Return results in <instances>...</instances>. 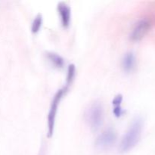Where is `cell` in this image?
Here are the masks:
<instances>
[{
  "instance_id": "1",
  "label": "cell",
  "mask_w": 155,
  "mask_h": 155,
  "mask_svg": "<svg viewBox=\"0 0 155 155\" xmlns=\"http://www.w3.org/2000/svg\"><path fill=\"white\" fill-rule=\"evenodd\" d=\"M142 120L140 117L136 118L133 121L121 140L120 150L122 152H127L136 146L142 134Z\"/></svg>"
},
{
  "instance_id": "2",
  "label": "cell",
  "mask_w": 155,
  "mask_h": 155,
  "mask_svg": "<svg viewBox=\"0 0 155 155\" xmlns=\"http://www.w3.org/2000/svg\"><path fill=\"white\" fill-rule=\"evenodd\" d=\"M86 120L93 130L99 129L103 122V108L100 103H93L86 112Z\"/></svg>"
},
{
  "instance_id": "3",
  "label": "cell",
  "mask_w": 155,
  "mask_h": 155,
  "mask_svg": "<svg viewBox=\"0 0 155 155\" xmlns=\"http://www.w3.org/2000/svg\"><path fill=\"white\" fill-rule=\"evenodd\" d=\"M67 89L65 88L61 89L58 90L53 98L52 101H51V107H50L49 112L48 115V136L51 137L54 133V123H55L56 114H57L58 107L59 104H60L61 100L63 98V95L64 92H66Z\"/></svg>"
},
{
  "instance_id": "4",
  "label": "cell",
  "mask_w": 155,
  "mask_h": 155,
  "mask_svg": "<svg viewBox=\"0 0 155 155\" xmlns=\"http://www.w3.org/2000/svg\"><path fill=\"white\" fill-rule=\"evenodd\" d=\"M150 21L146 18L141 19L138 21L133 29L130 34V39L133 41H139L144 37L150 28Z\"/></svg>"
},
{
  "instance_id": "5",
  "label": "cell",
  "mask_w": 155,
  "mask_h": 155,
  "mask_svg": "<svg viewBox=\"0 0 155 155\" xmlns=\"http://www.w3.org/2000/svg\"><path fill=\"white\" fill-rule=\"evenodd\" d=\"M116 140V134L112 130L103 132L95 141V146L99 149H106L111 146Z\"/></svg>"
},
{
  "instance_id": "6",
  "label": "cell",
  "mask_w": 155,
  "mask_h": 155,
  "mask_svg": "<svg viewBox=\"0 0 155 155\" xmlns=\"http://www.w3.org/2000/svg\"><path fill=\"white\" fill-rule=\"evenodd\" d=\"M58 11L60 14L62 25L64 27H68L70 25L71 18V10L68 5L64 2H60L58 5Z\"/></svg>"
},
{
  "instance_id": "7",
  "label": "cell",
  "mask_w": 155,
  "mask_h": 155,
  "mask_svg": "<svg viewBox=\"0 0 155 155\" xmlns=\"http://www.w3.org/2000/svg\"><path fill=\"white\" fill-rule=\"evenodd\" d=\"M136 64V58L133 52H127L123 58V67L127 71H130L133 69Z\"/></svg>"
},
{
  "instance_id": "8",
  "label": "cell",
  "mask_w": 155,
  "mask_h": 155,
  "mask_svg": "<svg viewBox=\"0 0 155 155\" xmlns=\"http://www.w3.org/2000/svg\"><path fill=\"white\" fill-rule=\"evenodd\" d=\"M47 58L55 67L58 68H63L64 65V60L58 54L54 52H47Z\"/></svg>"
},
{
  "instance_id": "9",
  "label": "cell",
  "mask_w": 155,
  "mask_h": 155,
  "mask_svg": "<svg viewBox=\"0 0 155 155\" xmlns=\"http://www.w3.org/2000/svg\"><path fill=\"white\" fill-rule=\"evenodd\" d=\"M75 72H76V68L75 65L74 64H71L68 66V76H67V82H66V87L65 89H68L70 85L72 83L73 80H74V77H75Z\"/></svg>"
},
{
  "instance_id": "10",
  "label": "cell",
  "mask_w": 155,
  "mask_h": 155,
  "mask_svg": "<svg viewBox=\"0 0 155 155\" xmlns=\"http://www.w3.org/2000/svg\"><path fill=\"white\" fill-rule=\"evenodd\" d=\"M42 16L41 14H38L36 17H35L34 20H33V23H32L31 26V30L33 33H36L39 32L40 30L41 27H42Z\"/></svg>"
},
{
  "instance_id": "11",
  "label": "cell",
  "mask_w": 155,
  "mask_h": 155,
  "mask_svg": "<svg viewBox=\"0 0 155 155\" xmlns=\"http://www.w3.org/2000/svg\"><path fill=\"white\" fill-rule=\"evenodd\" d=\"M113 113L117 117H120L123 115V114L124 113V110H123V108L121 107V105H117L114 106L113 109Z\"/></svg>"
},
{
  "instance_id": "12",
  "label": "cell",
  "mask_w": 155,
  "mask_h": 155,
  "mask_svg": "<svg viewBox=\"0 0 155 155\" xmlns=\"http://www.w3.org/2000/svg\"><path fill=\"white\" fill-rule=\"evenodd\" d=\"M123 101V95L121 94H118L117 95L114 97V98L113 99L112 101V104L114 106H117V105H121V103Z\"/></svg>"
}]
</instances>
